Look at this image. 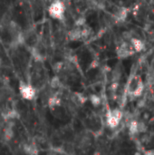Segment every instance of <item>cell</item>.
<instances>
[{"instance_id":"obj_1","label":"cell","mask_w":154,"mask_h":155,"mask_svg":"<svg viewBox=\"0 0 154 155\" xmlns=\"http://www.w3.org/2000/svg\"><path fill=\"white\" fill-rule=\"evenodd\" d=\"M48 13L52 18L62 20L65 13L64 3L62 0H54L48 7Z\"/></svg>"},{"instance_id":"obj_2","label":"cell","mask_w":154,"mask_h":155,"mask_svg":"<svg viewBox=\"0 0 154 155\" xmlns=\"http://www.w3.org/2000/svg\"><path fill=\"white\" fill-rule=\"evenodd\" d=\"M123 116V112L118 108H115L113 110H109L106 114V124H107V126L112 128V129L118 127L120 123H121Z\"/></svg>"},{"instance_id":"obj_3","label":"cell","mask_w":154,"mask_h":155,"mask_svg":"<svg viewBox=\"0 0 154 155\" xmlns=\"http://www.w3.org/2000/svg\"><path fill=\"white\" fill-rule=\"evenodd\" d=\"M134 49L131 43L128 41H123L121 44L118 45L116 48V54L121 59H125L132 56L134 54Z\"/></svg>"},{"instance_id":"obj_4","label":"cell","mask_w":154,"mask_h":155,"mask_svg":"<svg viewBox=\"0 0 154 155\" xmlns=\"http://www.w3.org/2000/svg\"><path fill=\"white\" fill-rule=\"evenodd\" d=\"M19 93L21 96L27 101H32L36 94V91L34 86L22 81L19 84Z\"/></svg>"},{"instance_id":"obj_5","label":"cell","mask_w":154,"mask_h":155,"mask_svg":"<svg viewBox=\"0 0 154 155\" xmlns=\"http://www.w3.org/2000/svg\"><path fill=\"white\" fill-rule=\"evenodd\" d=\"M14 125H15V123L12 121H9L7 122L4 129V139L7 142L11 141L15 136V132H14V127H13Z\"/></svg>"},{"instance_id":"obj_6","label":"cell","mask_w":154,"mask_h":155,"mask_svg":"<svg viewBox=\"0 0 154 155\" xmlns=\"http://www.w3.org/2000/svg\"><path fill=\"white\" fill-rule=\"evenodd\" d=\"M2 118L5 122H9V121H14V120L19 119L20 118V114H19V113L16 110L10 109V110H7V111L4 112L2 114Z\"/></svg>"},{"instance_id":"obj_7","label":"cell","mask_w":154,"mask_h":155,"mask_svg":"<svg viewBox=\"0 0 154 155\" xmlns=\"http://www.w3.org/2000/svg\"><path fill=\"white\" fill-rule=\"evenodd\" d=\"M71 100L73 102V104L76 106H83L85 102L87 101V98L80 93H74L71 95Z\"/></svg>"},{"instance_id":"obj_8","label":"cell","mask_w":154,"mask_h":155,"mask_svg":"<svg viewBox=\"0 0 154 155\" xmlns=\"http://www.w3.org/2000/svg\"><path fill=\"white\" fill-rule=\"evenodd\" d=\"M128 16V9L125 7H121L117 9V12L114 14L115 21L117 23H123Z\"/></svg>"},{"instance_id":"obj_9","label":"cell","mask_w":154,"mask_h":155,"mask_svg":"<svg viewBox=\"0 0 154 155\" xmlns=\"http://www.w3.org/2000/svg\"><path fill=\"white\" fill-rule=\"evenodd\" d=\"M68 38L70 41H78L82 39V28L74 27L71 29L68 33Z\"/></svg>"},{"instance_id":"obj_10","label":"cell","mask_w":154,"mask_h":155,"mask_svg":"<svg viewBox=\"0 0 154 155\" xmlns=\"http://www.w3.org/2000/svg\"><path fill=\"white\" fill-rule=\"evenodd\" d=\"M130 43L133 45L135 52H142V51H143L145 49V44L140 38H137V37L133 36L131 39Z\"/></svg>"},{"instance_id":"obj_11","label":"cell","mask_w":154,"mask_h":155,"mask_svg":"<svg viewBox=\"0 0 154 155\" xmlns=\"http://www.w3.org/2000/svg\"><path fill=\"white\" fill-rule=\"evenodd\" d=\"M47 104L50 109H54L61 105V98L58 96L57 94H54L51 96H49L47 100Z\"/></svg>"},{"instance_id":"obj_12","label":"cell","mask_w":154,"mask_h":155,"mask_svg":"<svg viewBox=\"0 0 154 155\" xmlns=\"http://www.w3.org/2000/svg\"><path fill=\"white\" fill-rule=\"evenodd\" d=\"M23 150L25 153L27 155H37L38 154V148L34 143H28L24 144Z\"/></svg>"},{"instance_id":"obj_13","label":"cell","mask_w":154,"mask_h":155,"mask_svg":"<svg viewBox=\"0 0 154 155\" xmlns=\"http://www.w3.org/2000/svg\"><path fill=\"white\" fill-rule=\"evenodd\" d=\"M143 91H144V84L142 81V79L140 78V80H139L136 87L133 89V92L130 93V94L133 97H134V98H138V97H141L142 96V94H143Z\"/></svg>"},{"instance_id":"obj_14","label":"cell","mask_w":154,"mask_h":155,"mask_svg":"<svg viewBox=\"0 0 154 155\" xmlns=\"http://www.w3.org/2000/svg\"><path fill=\"white\" fill-rule=\"evenodd\" d=\"M138 121H131L130 124H129V132L132 135H136L139 134V131H138Z\"/></svg>"},{"instance_id":"obj_15","label":"cell","mask_w":154,"mask_h":155,"mask_svg":"<svg viewBox=\"0 0 154 155\" xmlns=\"http://www.w3.org/2000/svg\"><path fill=\"white\" fill-rule=\"evenodd\" d=\"M89 100L94 107H99L102 104V98L97 94H91L89 96Z\"/></svg>"},{"instance_id":"obj_16","label":"cell","mask_w":154,"mask_h":155,"mask_svg":"<svg viewBox=\"0 0 154 155\" xmlns=\"http://www.w3.org/2000/svg\"><path fill=\"white\" fill-rule=\"evenodd\" d=\"M61 85H62V83H61V79H60L59 76L55 75V76H54L51 79V81H50V87L52 89H58V88L61 87Z\"/></svg>"},{"instance_id":"obj_17","label":"cell","mask_w":154,"mask_h":155,"mask_svg":"<svg viewBox=\"0 0 154 155\" xmlns=\"http://www.w3.org/2000/svg\"><path fill=\"white\" fill-rule=\"evenodd\" d=\"M122 76V70L120 67H115L113 72V82H118Z\"/></svg>"},{"instance_id":"obj_18","label":"cell","mask_w":154,"mask_h":155,"mask_svg":"<svg viewBox=\"0 0 154 155\" xmlns=\"http://www.w3.org/2000/svg\"><path fill=\"white\" fill-rule=\"evenodd\" d=\"M91 33H92V30L90 27L82 28V39H84V40L87 39L91 35Z\"/></svg>"},{"instance_id":"obj_19","label":"cell","mask_w":154,"mask_h":155,"mask_svg":"<svg viewBox=\"0 0 154 155\" xmlns=\"http://www.w3.org/2000/svg\"><path fill=\"white\" fill-rule=\"evenodd\" d=\"M85 22H86V18L84 16H80L78 19L75 20L74 25H75L76 27H82V26H84L85 25Z\"/></svg>"},{"instance_id":"obj_20","label":"cell","mask_w":154,"mask_h":155,"mask_svg":"<svg viewBox=\"0 0 154 155\" xmlns=\"http://www.w3.org/2000/svg\"><path fill=\"white\" fill-rule=\"evenodd\" d=\"M122 38H123V40H124V41H131V39L133 37V34H132V32L131 31H125V32H123V34H122Z\"/></svg>"},{"instance_id":"obj_21","label":"cell","mask_w":154,"mask_h":155,"mask_svg":"<svg viewBox=\"0 0 154 155\" xmlns=\"http://www.w3.org/2000/svg\"><path fill=\"white\" fill-rule=\"evenodd\" d=\"M138 131H139V134H144L147 131L146 124L143 122H142V121L138 123Z\"/></svg>"},{"instance_id":"obj_22","label":"cell","mask_w":154,"mask_h":155,"mask_svg":"<svg viewBox=\"0 0 154 155\" xmlns=\"http://www.w3.org/2000/svg\"><path fill=\"white\" fill-rule=\"evenodd\" d=\"M63 68H64V63H63V62H57V63H55V64H54V66H53L54 71L56 72V73H59Z\"/></svg>"},{"instance_id":"obj_23","label":"cell","mask_w":154,"mask_h":155,"mask_svg":"<svg viewBox=\"0 0 154 155\" xmlns=\"http://www.w3.org/2000/svg\"><path fill=\"white\" fill-rule=\"evenodd\" d=\"M118 87H119V83L118 82H113V84L110 86V90L113 93H115L118 90Z\"/></svg>"},{"instance_id":"obj_24","label":"cell","mask_w":154,"mask_h":155,"mask_svg":"<svg viewBox=\"0 0 154 155\" xmlns=\"http://www.w3.org/2000/svg\"><path fill=\"white\" fill-rule=\"evenodd\" d=\"M144 155H154V151H147L144 153Z\"/></svg>"},{"instance_id":"obj_25","label":"cell","mask_w":154,"mask_h":155,"mask_svg":"<svg viewBox=\"0 0 154 155\" xmlns=\"http://www.w3.org/2000/svg\"><path fill=\"white\" fill-rule=\"evenodd\" d=\"M152 68L154 70V58L153 60H152Z\"/></svg>"}]
</instances>
